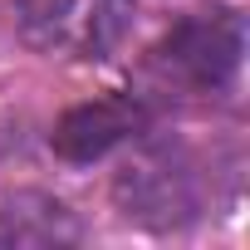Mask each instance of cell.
<instances>
[{
    "instance_id": "obj_4",
    "label": "cell",
    "mask_w": 250,
    "mask_h": 250,
    "mask_svg": "<svg viewBox=\"0 0 250 250\" xmlns=\"http://www.w3.org/2000/svg\"><path fill=\"white\" fill-rule=\"evenodd\" d=\"M118 201L128 206L133 221H147V226H172V221H187L191 216V177L167 157V152H147L138 157L133 167H123L118 177Z\"/></svg>"
},
{
    "instance_id": "obj_1",
    "label": "cell",
    "mask_w": 250,
    "mask_h": 250,
    "mask_svg": "<svg viewBox=\"0 0 250 250\" xmlns=\"http://www.w3.org/2000/svg\"><path fill=\"white\" fill-rule=\"evenodd\" d=\"M138 0H15L20 35L64 59H103L123 44Z\"/></svg>"
},
{
    "instance_id": "obj_2",
    "label": "cell",
    "mask_w": 250,
    "mask_h": 250,
    "mask_svg": "<svg viewBox=\"0 0 250 250\" xmlns=\"http://www.w3.org/2000/svg\"><path fill=\"white\" fill-rule=\"evenodd\" d=\"M245 54V25L235 10H206L182 20L162 44H157V69L196 93H221L240 74Z\"/></svg>"
},
{
    "instance_id": "obj_3",
    "label": "cell",
    "mask_w": 250,
    "mask_h": 250,
    "mask_svg": "<svg viewBox=\"0 0 250 250\" xmlns=\"http://www.w3.org/2000/svg\"><path fill=\"white\" fill-rule=\"evenodd\" d=\"M147 128V103L133 98V93H113V98H93V103H79L69 108L54 133H49V147L64 157V162H98L108 157L118 143H128Z\"/></svg>"
}]
</instances>
